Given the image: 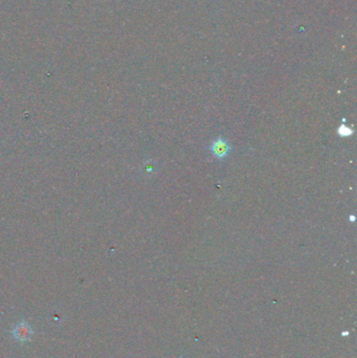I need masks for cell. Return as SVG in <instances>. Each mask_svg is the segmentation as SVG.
<instances>
[{
	"label": "cell",
	"mask_w": 357,
	"mask_h": 358,
	"mask_svg": "<svg viewBox=\"0 0 357 358\" xmlns=\"http://www.w3.org/2000/svg\"><path fill=\"white\" fill-rule=\"evenodd\" d=\"M12 335L19 341H27L33 335V329L26 322H20L12 330Z\"/></svg>",
	"instance_id": "7a4b0ae2"
},
{
	"label": "cell",
	"mask_w": 357,
	"mask_h": 358,
	"mask_svg": "<svg viewBox=\"0 0 357 358\" xmlns=\"http://www.w3.org/2000/svg\"><path fill=\"white\" fill-rule=\"evenodd\" d=\"M338 134L340 136H344V137H348L350 135H352L353 131H352V129L347 127L346 125H341L339 128H338V130H337Z\"/></svg>",
	"instance_id": "3957f363"
},
{
	"label": "cell",
	"mask_w": 357,
	"mask_h": 358,
	"mask_svg": "<svg viewBox=\"0 0 357 358\" xmlns=\"http://www.w3.org/2000/svg\"><path fill=\"white\" fill-rule=\"evenodd\" d=\"M210 150L213 153V155L217 157L218 160H222L231 152L232 147L230 144H228L227 140L224 139L223 137H217L212 142Z\"/></svg>",
	"instance_id": "6da1fadb"
}]
</instances>
